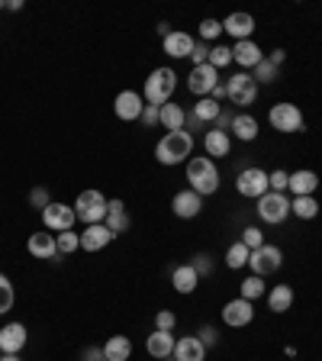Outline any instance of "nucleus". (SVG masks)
Returning <instances> with one entry per match:
<instances>
[{
	"instance_id": "f257e3e1",
	"label": "nucleus",
	"mask_w": 322,
	"mask_h": 361,
	"mask_svg": "<svg viewBox=\"0 0 322 361\" xmlns=\"http://www.w3.org/2000/svg\"><path fill=\"white\" fill-rule=\"evenodd\" d=\"M190 152H194V133H187V129L165 133L161 142L155 145V158L161 165H180V161H187Z\"/></svg>"
},
{
	"instance_id": "f03ea898",
	"label": "nucleus",
	"mask_w": 322,
	"mask_h": 361,
	"mask_svg": "<svg viewBox=\"0 0 322 361\" xmlns=\"http://www.w3.org/2000/svg\"><path fill=\"white\" fill-rule=\"evenodd\" d=\"M187 180H190V190L197 194H216L219 190V168L213 165V158L206 155H197L187 158Z\"/></svg>"
},
{
	"instance_id": "7ed1b4c3",
	"label": "nucleus",
	"mask_w": 322,
	"mask_h": 361,
	"mask_svg": "<svg viewBox=\"0 0 322 361\" xmlns=\"http://www.w3.org/2000/svg\"><path fill=\"white\" fill-rule=\"evenodd\" d=\"M174 87H178V75L174 68H155L149 78H145V87H142V100L151 106H165L171 100Z\"/></svg>"
},
{
	"instance_id": "20e7f679",
	"label": "nucleus",
	"mask_w": 322,
	"mask_h": 361,
	"mask_svg": "<svg viewBox=\"0 0 322 361\" xmlns=\"http://www.w3.org/2000/svg\"><path fill=\"white\" fill-rule=\"evenodd\" d=\"M106 197L100 190H81L75 200V213L84 226H94V223H104L106 219Z\"/></svg>"
},
{
	"instance_id": "39448f33",
	"label": "nucleus",
	"mask_w": 322,
	"mask_h": 361,
	"mask_svg": "<svg viewBox=\"0 0 322 361\" xmlns=\"http://www.w3.org/2000/svg\"><path fill=\"white\" fill-rule=\"evenodd\" d=\"M225 100L233 106H252L258 100V81L248 71H239L225 81Z\"/></svg>"
},
{
	"instance_id": "423d86ee",
	"label": "nucleus",
	"mask_w": 322,
	"mask_h": 361,
	"mask_svg": "<svg viewBox=\"0 0 322 361\" xmlns=\"http://www.w3.org/2000/svg\"><path fill=\"white\" fill-rule=\"evenodd\" d=\"M258 216L271 226H280L290 216V197L278 194V190H268L264 197H258Z\"/></svg>"
},
{
	"instance_id": "0eeeda50",
	"label": "nucleus",
	"mask_w": 322,
	"mask_h": 361,
	"mask_svg": "<svg viewBox=\"0 0 322 361\" xmlns=\"http://www.w3.org/2000/svg\"><path fill=\"white\" fill-rule=\"evenodd\" d=\"M42 223H45V229H49V233H68V229L78 223L75 203L52 200V203H49V207L42 210Z\"/></svg>"
},
{
	"instance_id": "6e6552de",
	"label": "nucleus",
	"mask_w": 322,
	"mask_h": 361,
	"mask_svg": "<svg viewBox=\"0 0 322 361\" xmlns=\"http://www.w3.org/2000/svg\"><path fill=\"white\" fill-rule=\"evenodd\" d=\"M271 129L278 133H300L303 129V110L297 104H274L268 113Z\"/></svg>"
},
{
	"instance_id": "1a4fd4ad",
	"label": "nucleus",
	"mask_w": 322,
	"mask_h": 361,
	"mask_svg": "<svg viewBox=\"0 0 322 361\" xmlns=\"http://www.w3.org/2000/svg\"><path fill=\"white\" fill-rule=\"evenodd\" d=\"M280 264H284V252H280L278 245H268V242H264L261 248H255L252 258H248V268H252V274H258V278L274 274Z\"/></svg>"
},
{
	"instance_id": "9d476101",
	"label": "nucleus",
	"mask_w": 322,
	"mask_h": 361,
	"mask_svg": "<svg viewBox=\"0 0 322 361\" xmlns=\"http://www.w3.org/2000/svg\"><path fill=\"white\" fill-rule=\"evenodd\" d=\"M235 190H239L242 197H252V200H258V197H264L271 190L268 174H264L261 168H245V171L235 178Z\"/></svg>"
},
{
	"instance_id": "9b49d317",
	"label": "nucleus",
	"mask_w": 322,
	"mask_h": 361,
	"mask_svg": "<svg viewBox=\"0 0 322 361\" xmlns=\"http://www.w3.org/2000/svg\"><path fill=\"white\" fill-rule=\"evenodd\" d=\"M216 84H219V71L210 65V61H206V65H197L187 78L190 94H197V97H210Z\"/></svg>"
},
{
	"instance_id": "f8f14e48",
	"label": "nucleus",
	"mask_w": 322,
	"mask_h": 361,
	"mask_svg": "<svg viewBox=\"0 0 322 361\" xmlns=\"http://www.w3.org/2000/svg\"><path fill=\"white\" fill-rule=\"evenodd\" d=\"M255 319V307H252V300H245V297H235V300H229L223 307V323L233 326V329H242V326H248Z\"/></svg>"
},
{
	"instance_id": "ddd939ff",
	"label": "nucleus",
	"mask_w": 322,
	"mask_h": 361,
	"mask_svg": "<svg viewBox=\"0 0 322 361\" xmlns=\"http://www.w3.org/2000/svg\"><path fill=\"white\" fill-rule=\"evenodd\" d=\"M113 110H116V116H120V120L135 123L139 116H142V110H145V100H142V94H135V90H123V94H116Z\"/></svg>"
},
{
	"instance_id": "4468645a",
	"label": "nucleus",
	"mask_w": 322,
	"mask_h": 361,
	"mask_svg": "<svg viewBox=\"0 0 322 361\" xmlns=\"http://www.w3.org/2000/svg\"><path fill=\"white\" fill-rule=\"evenodd\" d=\"M171 210L178 219H194V216H200V210H203V197L197 194V190H178L171 200Z\"/></svg>"
},
{
	"instance_id": "2eb2a0df",
	"label": "nucleus",
	"mask_w": 322,
	"mask_h": 361,
	"mask_svg": "<svg viewBox=\"0 0 322 361\" xmlns=\"http://www.w3.org/2000/svg\"><path fill=\"white\" fill-rule=\"evenodd\" d=\"M26 326L23 323H7L4 329H0V352L4 355H20L23 348H26Z\"/></svg>"
},
{
	"instance_id": "dca6fc26",
	"label": "nucleus",
	"mask_w": 322,
	"mask_h": 361,
	"mask_svg": "<svg viewBox=\"0 0 322 361\" xmlns=\"http://www.w3.org/2000/svg\"><path fill=\"white\" fill-rule=\"evenodd\" d=\"M223 32H229V36L235 39V42H242V39H252V32H255V16L252 13H229L223 20Z\"/></svg>"
},
{
	"instance_id": "f3484780",
	"label": "nucleus",
	"mask_w": 322,
	"mask_h": 361,
	"mask_svg": "<svg viewBox=\"0 0 322 361\" xmlns=\"http://www.w3.org/2000/svg\"><path fill=\"white\" fill-rule=\"evenodd\" d=\"M116 235L106 229V223H94V226H84V235H81V248L84 252H100L106 248Z\"/></svg>"
},
{
	"instance_id": "a211bd4d",
	"label": "nucleus",
	"mask_w": 322,
	"mask_h": 361,
	"mask_svg": "<svg viewBox=\"0 0 322 361\" xmlns=\"http://www.w3.org/2000/svg\"><path fill=\"white\" fill-rule=\"evenodd\" d=\"M174 342H178V338H174L171 332L155 329L149 338H145V352H149L151 358H158V361H168L174 355Z\"/></svg>"
},
{
	"instance_id": "6ab92c4d",
	"label": "nucleus",
	"mask_w": 322,
	"mask_h": 361,
	"mask_svg": "<svg viewBox=\"0 0 322 361\" xmlns=\"http://www.w3.org/2000/svg\"><path fill=\"white\" fill-rule=\"evenodd\" d=\"M26 248H30L32 258H42V262H52V258L58 255V242H55L52 233H32Z\"/></svg>"
},
{
	"instance_id": "aec40b11",
	"label": "nucleus",
	"mask_w": 322,
	"mask_h": 361,
	"mask_svg": "<svg viewBox=\"0 0 322 361\" xmlns=\"http://www.w3.org/2000/svg\"><path fill=\"white\" fill-rule=\"evenodd\" d=\"M261 59H264L261 45L252 42V39H242V42L233 45V61H235L239 68H255Z\"/></svg>"
},
{
	"instance_id": "412c9836",
	"label": "nucleus",
	"mask_w": 322,
	"mask_h": 361,
	"mask_svg": "<svg viewBox=\"0 0 322 361\" xmlns=\"http://www.w3.org/2000/svg\"><path fill=\"white\" fill-rule=\"evenodd\" d=\"M174 361H203L206 358V348H203V342L197 336H184L174 342Z\"/></svg>"
},
{
	"instance_id": "4be33fe9",
	"label": "nucleus",
	"mask_w": 322,
	"mask_h": 361,
	"mask_svg": "<svg viewBox=\"0 0 322 361\" xmlns=\"http://www.w3.org/2000/svg\"><path fill=\"white\" fill-rule=\"evenodd\" d=\"M316 188H319V178L309 168H300V171L290 174V194L293 197H316Z\"/></svg>"
},
{
	"instance_id": "5701e85b",
	"label": "nucleus",
	"mask_w": 322,
	"mask_h": 361,
	"mask_svg": "<svg viewBox=\"0 0 322 361\" xmlns=\"http://www.w3.org/2000/svg\"><path fill=\"white\" fill-rule=\"evenodd\" d=\"M171 284L178 293H194L197 284H200V274L194 271V264H178V268L171 271Z\"/></svg>"
},
{
	"instance_id": "b1692460",
	"label": "nucleus",
	"mask_w": 322,
	"mask_h": 361,
	"mask_svg": "<svg viewBox=\"0 0 322 361\" xmlns=\"http://www.w3.org/2000/svg\"><path fill=\"white\" fill-rule=\"evenodd\" d=\"M129 223H132V219L126 216V203H123V200H110V203H106V229H110L113 235L126 233Z\"/></svg>"
},
{
	"instance_id": "393cba45",
	"label": "nucleus",
	"mask_w": 322,
	"mask_h": 361,
	"mask_svg": "<svg viewBox=\"0 0 322 361\" xmlns=\"http://www.w3.org/2000/svg\"><path fill=\"white\" fill-rule=\"evenodd\" d=\"M190 52H194V36H187V32L174 30L165 39V55H171V59H190Z\"/></svg>"
},
{
	"instance_id": "a878e982",
	"label": "nucleus",
	"mask_w": 322,
	"mask_h": 361,
	"mask_svg": "<svg viewBox=\"0 0 322 361\" xmlns=\"http://www.w3.org/2000/svg\"><path fill=\"white\" fill-rule=\"evenodd\" d=\"M203 149H206V155L223 158V155H229V149H233V139H229V133L206 129V135H203Z\"/></svg>"
},
{
	"instance_id": "bb28decb",
	"label": "nucleus",
	"mask_w": 322,
	"mask_h": 361,
	"mask_svg": "<svg viewBox=\"0 0 322 361\" xmlns=\"http://www.w3.org/2000/svg\"><path fill=\"white\" fill-rule=\"evenodd\" d=\"M293 287L290 284H278V287H271V293H268V310L271 313H287V310L293 307Z\"/></svg>"
},
{
	"instance_id": "cd10ccee",
	"label": "nucleus",
	"mask_w": 322,
	"mask_h": 361,
	"mask_svg": "<svg viewBox=\"0 0 322 361\" xmlns=\"http://www.w3.org/2000/svg\"><path fill=\"white\" fill-rule=\"evenodd\" d=\"M233 135L239 139V142H252V139H258V120L252 116V113H235Z\"/></svg>"
},
{
	"instance_id": "c85d7f7f",
	"label": "nucleus",
	"mask_w": 322,
	"mask_h": 361,
	"mask_svg": "<svg viewBox=\"0 0 322 361\" xmlns=\"http://www.w3.org/2000/svg\"><path fill=\"white\" fill-rule=\"evenodd\" d=\"M129 355H132V342L126 336H110V342L104 345L106 361H129Z\"/></svg>"
},
{
	"instance_id": "c756f323",
	"label": "nucleus",
	"mask_w": 322,
	"mask_h": 361,
	"mask_svg": "<svg viewBox=\"0 0 322 361\" xmlns=\"http://www.w3.org/2000/svg\"><path fill=\"white\" fill-rule=\"evenodd\" d=\"M161 126H165L168 133H178V129L187 126V113H184V106H178V104L161 106Z\"/></svg>"
},
{
	"instance_id": "7c9ffc66",
	"label": "nucleus",
	"mask_w": 322,
	"mask_h": 361,
	"mask_svg": "<svg viewBox=\"0 0 322 361\" xmlns=\"http://www.w3.org/2000/svg\"><path fill=\"white\" fill-rule=\"evenodd\" d=\"M219 113H223V106H219L213 97H200V100L194 104V116H197L200 123H216Z\"/></svg>"
},
{
	"instance_id": "2f4dec72",
	"label": "nucleus",
	"mask_w": 322,
	"mask_h": 361,
	"mask_svg": "<svg viewBox=\"0 0 322 361\" xmlns=\"http://www.w3.org/2000/svg\"><path fill=\"white\" fill-rule=\"evenodd\" d=\"M248 258H252V248H248L245 242H235V245H229V252H225V268L239 271L248 264Z\"/></svg>"
},
{
	"instance_id": "473e14b6",
	"label": "nucleus",
	"mask_w": 322,
	"mask_h": 361,
	"mask_svg": "<svg viewBox=\"0 0 322 361\" xmlns=\"http://www.w3.org/2000/svg\"><path fill=\"white\" fill-rule=\"evenodd\" d=\"M290 213L300 219H316V213H319V203H316V197H293L290 200Z\"/></svg>"
},
{
	"instance_id": "72a5a7b5",
	"label": "nucleus",
	"mask_w": 322,
	"mask_h": 361,
	"mask_svg": "<svg viewBox=\"0 0 322 361\" xmlns=\"http://www.w3.org/2000/svg\"><path fill=\"white\" fill-rule=\"evenodd\" d=\"M255 78L258 84H271V81H278V65H274V61H268V59H261L255 65Z\"/></svg>"
},
{
	"instance_id": "f704fd0d",
	"label": "nucleus",
	"mask_w": 322,
	"mask_h": 361,
	"mask_svg": "<svg viewBox=\"0 0 322 361\" xmlns=\"http://www.w3.org/2000/svg\"><path fill=\"white\" fill-rule=\"evenodd\" d=\"M242 297H245V300H258V297H264V278L252 274V278L242 281Z\"/></svg>"
},
{
	"instance_id": "c9c22d12",
	"label": "nucleus",
	"mask_w": 322,
	"mask_h": 361,
	"mask_svg": "<svg viewBox=\"0 0 322 361\" xmlns=\"http://www.w3.org/2000/svg\"><path fill=\"white\" fill-rule=\"evenodd\" d=\"M58 255H71V252H78V248H81V235L78 233H71V229H68V233H58Z\"/></svg>"
},
{
	"instance_id": "e433bc0d",
	"label": "nucleus",
	"mask_w": 322,
	"mask_h": 361,
	"mask_svg": "<svg viewBox=\"0 0 322 361\" xmlns=\"http://www.w3.org/2000/svg\"><path fill=\"white\" fill-rule=\"evenodd\" d=\"M13 284H10L7 274H0V313H10L13 310Z\"/></svg>"
},
{
	"instance_id": "4c0bfd02",
	"label": "nucleus",
	"mask_w": 322,
	"mask_h": 361,
	"mask_svg": "<svg viewBox=\"0 0 322 361\" xmlns=\"http://www.w3.org/2000/svg\"><path fill=\"white\" fill-rule=\"evenodd\" d=\"M210 65L216 68H225V65H233V49H229V45H213L210 49Z\"/></svg>"
},
{
	"instance_id": "58836bf2",
	"label": "nucleus",
	"mask_w": 322,
	"mask_h": 361,
	"mask_svg": "<svg viewBox=\"0 0 322 361\" xmlns=\"http://www.w3.org/2000/svg\"><path fill=\"white\" fill-rule=\"evenodd\" d=\"M223 36V20H203L200 23V39L203 42H213V39Z\"/></svg>"
},
{
	"instance_id": "ea45409f",
	"label": "nucleus",
	"mask_w": 322,
	"mask_h": 361,
	"mask_svg": "<svg viewBox=\"0 0 322 361\" xmlns=\"http://www.w3.org/2000/svg\"><path fill=\"white\" fill-rule=\"evenodd\" d=\"M268 184H271V190L284 194V190H290V174H287V171H271L268 174Z\"/></svg>"
},
{
	"instance_id": "a19ab883",
	"label": "nucleus",
	"mask_w": 322,
	"mask_h": 361,
	"mask_svg": "<svg viewBox=\"0 0 322 361\" xmlns=\"http://www.w3.org/2000/svg\"><path fill=\"white\" fill-rule=\"evenodd\" d=\"M242 242H245V245L252 248V252H255V248H261V245H264V233L258 229V226H248L245 233H242Z\"/></svg>"
},
{
	"instance_id": "79ce46f5",
	"label": "nucleus",
	"mask_w": 322,
	"mask_h": 361,
	"mask_svg": "<svg viewBox=\"0 0 322 361\" xmlns=\"http://www.w3.org/2000/svg\"><path fill=\"white\" fill-rule=\"evenodd\" d=\"M174 326H178V316H174L171 310H158V316H155V329L171 332Z\"/></svg>"
},
{
	"instance_id": "37998d69",
	"label": "nucleus",
	"mask_w": 322,
	"mask_h": 361,
	"mask_svg": "<svg viewBox=\"0 0 322 361\" xmlns=\"http://www.w3.org/2000/svg\"><path fill=\"white\" fill-rule=\"evenodd\" d=\"M210 49H213L210 42H194V52H190V61H194V68L210 61Z\"/></svg>"
},
{
	"instance_id": "c03bdc74",
	"label": "nucleus",
	"mask_w": 322,
	"mask_h": 361,
	"mask_svg": "<svg viewBox=\"0 0 322 361\" xmlns=\"http://www.w3.org/2000/svg\"><path fill=\"white\" fill-rule=\"evenodd\" d=\"M52 203V197H49V190L45 188H32L30 190V207H36V210H45Z\"/></svg>"
},
{
	"instance_id": "a18cd8bd",
	"label": "nucleus",
	"mask_w": 322,
	"mask_h": 361,
	"mask_svg": "<svg viewBox=\"0 0 322 361\" xmlns=\"http://www.w3.org/2000/svg\"><path fill=\"white\" fill-rule=\"evenodd\" d=\"M190 264H194V271L200 274V278H210V274H213V258L203 255V252H200V255H194V262H190Z\"/></svg>"
},
{
	"instance_id": "49530a36",
	"label": "nucleus",
	"mask_w": 322,
	"mask_h": 361,
	"mask_svg": "<svg viewBox=\"0 0 322 361\" xmlns=\"http://www.w3.org/2000/svg\"><path fill=\"white\" fill-rule=\"evenodd\" d=\"M139 123H142V126H158V123H161V106L145 104V110H142V116H139Z\"/></svg>"
},
{
	"instance_id": "de8ad7c7",
	"label": "nucleus",
	"mask_w": 322,
	"mask_h": 361,
	"mask_svg": "<svg viewBox=\"0 0 322 361\" xmlns=\"http://www.w3.org/2000/svg\"><path fill=\"white\" fill-rule=\"evenodd\" d=\"M216 336H219V332L213 329V326H200V332H197V338H200V342H203V348L216 345Z\"/></svg>"
},
{
	"instance_id": "09e8293b",
	"label": "nucleus",
	"mask_w": 322,
	"mask_h": 361,
	"mask_svg": "<svg viewBox=\"0 0 322 361\" xmlns=\"http://www.w3.org/2000/svg\"><path fill=\"white\" fill-rule=\"evenodd\" d=\"M233 120H235V113L223 110V113H219V120H216V126H213V129H219V133H229V129H233Z\"/></svg>"
},
{
	"instance_id": "8fccbe9b",
	"label": "nucleus",
	"mask_w": 322,
	"mask_h": 361,
	"mask_svg": "<svg viewBox=\"0 0 322 361\" xmlns=\"http://www.w3.org/2000/svg\"><path fill=\"white\" fill-rule=\"evenodd\" d=\"M84 361H104V348H100V345H90L87 352H84Z\"/></svg>"
},
{
	"instance_id": "3c124183",
	"label": "nucleus",
	"mask_w": 322,
	"mask_h": 361,
	"mask_svg": "<svg viewBox=\"0 0 322 361\" xmlns=\"http://www.w3.org/2000/svg\"><path fill=\"white\" fill-rule=\"evenodd\" d=\"M284 59H287V52H284V49H274V52L268 55V61H274V65H278V68L284 65Z\"/></svg>"
},
{
	"instance_id": "603ef678",
	"label": "nucleus",
	"mask_w": 322,
	"mask_h": 361,
	"mask_svg": "<svg viewBox=\"0 0 322 361\" xmlns=\"http://www.w3.org/2000/svg\"><path fill=\"white\" fill-rule=\"evenodd\" d=\"M210 97L216 100V104H219V100H225V81H219L216 87H213V94H210Z\"/></svg>"
},
{
	"instance_id": "864d4df0",
	"label": "nucleus",
	"mask_w": 322,
	"mask_h": 361,
	"mask_svg": "<svg viewBox=\"0 0 322 361\" xmlns=\"http://www.w3.org/2000/svg\"><path fill=\"white\" fill-rule=\"evenodd\" d=\"M187 126H190V129H203V123H200V120H197L194 113H190V116H187ZM190 129H187V133H190Z\"/></svg>"
},
{
	"instance_id": "5fc2aeb1",
	"label": "nucleus",
	"mask_w": 322,
	"mask_h": 361,
	"mask_svg": "<svg viewBox=\"0 0 322 361\" xmlns=\"http://www.w3.org/2000/svg\"><path fill=\"white\" fill-rule=\"evenodd\" d=\"M0 361H23L20 355H0Z\"/></svg>"
},
{
	"instance_id": "6e6d98bb",
	"label": "nucleus",
	"mask_w": 322,
	"mask_h": 361,
	"mask_svg": "<svg viewBox=\"0 0 322 361\" xmlns=\"http://www.w3.org/2000/svg\"><path fill=\"white\" fill-rule=\"evenodd\" d=\"M0 355H4V352H0Z\"/></svg>"
},
{
	"instance_id": "4d7b16f0",
	"label": "nucleus",
	"mask_w": 322,
	"mask_h": 361,
	"mask_svg": "<svg viewBox=\"0 0 322 361\" xmlns=\"http://www.w3.org/2000/svg\"><path fill=\"white\" fill-rule=\"evenodd\" d=\"M104 361H106V358H104Z\"/></svg>"
}]
</instances>
